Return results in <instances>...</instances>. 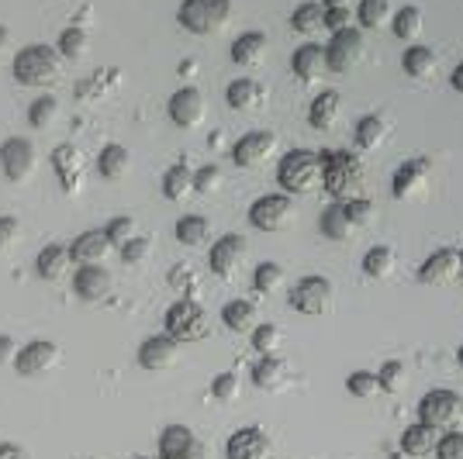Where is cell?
<instances>
[{"instance_id":"obj_10","label":"cell","mask_w":463,"mask_h":459,"mask_svg":"<svg viewBox=\"0 0 463 459\" xmlns=\"http://www.w3.org/2000/svg\"><path fill=\"white\" fill-rule=\"evenodd\" d=\"M59 345L45 342V339H35V342L21 345L18 356H14V370H18L24 380H39L45 373H52L59 366Z\"/></svg>"},{"instance_id":"obj_33","label":"cell","mask_w":463,"mask_h":459,"mask_svg":"<svg viewBox=\"0 0 463 459\" xmlns=\"http://www.w3.org/2000/svg\"><path fill=\"white\" fill-rule=\"evenodd\" d=\"M436 66H439V56H436L429 45H411L405 56H402V70L415 80L432 77V73H436Z\"/></svg>"},{"instance_id":"obj_6","label":"cell","mask_w":463,"mask_h":459,"mask_svg":"<svg viewBox=\"0 0 463 459\" xmlns=\"http://www.w3.org/2000/svg\"><path fill=\"white\" fill-rule=\"evenodd\" d=\"M463 418V398L453 390H429L419 401V421L436 432H453V425Z\"/></svg>"},{"instance_id":"obj_19","label":"cell","mask_w":463,"mask_h":459,"mask_svg":"<svg viewBox=\"0 0 463 459\" xmlns=\"http://www.w3.org/2000/svg\"><path fill=\"white\" fill-rule=\"evenodd\" d=\"M176 360H180V345L170 335H153L138 345V366L149 373H166L176 366Z\"/></svg>"},{"instance_id":"obj_26","label":"cell","mask_w":463,"mask_h":459,"mask_svg":"<svg viewBox=\"0 0 463 459\" xmlns=\"http://www.w3.org/2000/svg\"><path fill=\"white\" fill-rule=\"evenodd\" d=\"M225 100H229L232 111H256V108H263V100H267V90L256 83V80L242 77L229 83V90H225Z\"/></svg>"},{"instance_id":"obj_22","label":"cell","mask_w":463,"mask_h":459,"mask_svg":"<svg viewBox=\"0 0 463 459\" xmlns=\"http://www.w3.org/2000/svg\"><path fill=\"white\" fill-rule=\"evenodd\" d=\"M73 290H77L80 301H87V304L104 301L111 294V273L104 267H80L73 273Z\"/></svg>"},{"instance_id":"obj_3","label":"cell","mask_w":463,"mask_h":459,"mask_svg":"<svg viewBox=\"0 0 463 459\" xmlns=\"http://www.w3.org/2000/svg\"><path fill=\"white\" fill-rule=\"evenodd\" d=\"M62 77V56L52 45H28L14 56V80L24 87H52Z\"/></svg>"},{"instance_id":"obj_11","label":"cell","mask_w":463,"mask_h":459,"mask_svg":"<svg viewBox=\"0 0 463 459\" xmlns=\"http://www.w3.org/2000/svg\"><path fill=\"white\" fill-rule=\"evenodd\" d=\"M0 170L11 183H24L35 173V145H32V138H21V135L7 138L0 145Z\"/></svg>"},{"instance_id":"obj_63","label":"cell","mask_w":463,"mask_h":459,"mask_svg":"<svg viewBox=\"0 0 463 459\" xmlns=\"http://www.w3.org/2000/svg\"><path fill=\"white\" fill-rule=\"evenodd\" d=\"M87 459H94V456H87Z\"/></svg>"},{"instance_id":"obj_58","label":"cell","mask_w":463,"mask_h":459,"mask_svg":"<svg viewBox=\"0 0 463 459\" xmlns=\"http://www.w3.org/2000/svg\"><path fill=\"white\" fill-rule=\"evenodd\" d=\"M326 11H349V0H322Z\"/></svg>"},{"instance_id":"obj_17","label":"cell","mask_w":463,"mask_h":459,"mask_svg":"<svg viewBox=\"0 0 463 459\" xmlns=\"http://www.w3.org/2000/svg\"><path fill=\"white\" fill-rule=\"evenodd\" d=\"M429 173H432V159H425V155L408 159V163H402L398 173H394V180H391V193H394L398 201H411L415 193L425 191Z\"/></svg>"},{"instance_id":"obj_9","label":"cell","mask_w":463,"mask_h":459,"mask_svg":"<svg viewBox=\"0 0 463 459\" xmlns=\"http://www.w3.org/2000/svg\"><path fill=\"white\" fill-rule=\"evenodd\" d=\"M294 221V201L288 193H267L250 208V225L260 231H284Z\"/></svg>"},{"instance_id":"obj_35","label":"cell","mask_w":463,"mask_h":459,"mask_svg":"<svg viewBox=\"0 0 463 459\" xmlns=\"http://www.w3.org/2000/svg\"><path fill=\"white\" fill-rule=\"evenodd\" d=\"M318 225H322V235H326V239H332V242H346L349 235L356 231L339 201H335V204H328V208L322 211V221H318Z\"/></svg>"},{"instance_id":"obj_28","label":"cell","mask_w":463,"mask_h":459,"mask_svg":"<svg viewBox=\"0 0 463 459\" xmlns=\"http://www.w3.org/2000/svg\"><path fill=\"white\" fill-rule=\"evenodd\" d=\"M73 267V256H70V246H45L39 252V259H35V269H39L42 280H62L66 276V269Z\"/></svg>"},{"instance_id":"obj_60","label":"cell","mask_w":463,"mask_h":459,"mask_svg":"<svg viewBox=\"0 0 463 459\" xmlns=\"http://www.w3.org/2000/svg\"><path fill=\"white\" fill-rule=\"evenodd\" d=\"M7 39H11V32H7V28H4V24H0V49H4V45H7Z\"/></svg>"},{"instance_id":"obj_40","label":"cell","mask_w":463,"mask_h":459,"mask_svg":"<svg viewBox=\"0 0 463 459\" xmlns=\"http://www.w3.org/2000/svg\"><path fill=\"white\" fill-rule=\"evenodd\" d=\"M322 21H326V7H322V4H301V7L290 14L294 32H301V35H315V32L322 28Z\"/></svg>"},{"instance_id":"obj_30","label":"cell","mask_w":463,"mask_h":459,"mask_svg":"<svg viewBox=\"0 0 463 459\" xmlns=\"http://www.w3.org/2000/svg\"><path fill=\"white\" fill-rule=\"evenodd\" d=\"M222 322L229 332H239V335H246L252 328L260 325V311L252 301H229V304L222 307Z\"/></svg>"},{"instance_id":"obj_16","label":"cell","mask_w":463,"mask_h":459,"mask_svg":"<svg viewBox=\"0 0 463 459\" xmlns=\"http://www.w3.org/2000/svg\"><path fill=\"white\" fill-rule=\"evenodd\" d=\"M159 459H204V445L187 425H166L159 432Z\"/></svg>"},{"instance_id":"obj_45","label":"cell","mask_w":463,"mask_h":459,"mask_svg":"<svg viewBox=\"0 0 463 459\" xmlns=\"http://www.w3.org/2000/svg\"><path fill=\"white\" fill-rule=\"evenodd\" d=\"M56 52H59L62 59H80L83 52H87V32H83L80 24H73V28H66V32L59 35Z\"/></svg>"},{"instance_id":"obj_47","label":"cell","mask_w":463,"mask_h":459,"mask_svg":"<svg viewBox=\"0 0 463 459\" xmlns=\"http://www.w3.org/2000/svg\"><path fill=\"white\" fill-rule=\"evenodd\" d=\"M118 252H121V263L138 267V263H146V259L153 256V242H149V239H142V235H136V239H128Z\"/></svg>"},{"instance_id":"obj_56","label":"cell","mask_w":463,"mask_h":459,"mask_svg":"<svg viewBox=\"0 0 463 459\" xmlns=\"http://www.w3.org/2000/svg\"><path fill=\"white\" fill-rule=\"evenodd\" d=\"M14 356H18V345L11 335H0V366L4 363H14Z\"/></svg>"},{"instance_id":"obj_48","label":"cell","mask_w":463,"mask_h":459,"mask_svg":"<svg viewBox=\"0 0 463 459\" xmlns=\"http://www.w3.org/2000/svg\"><path fill=\"white\" fill-rule=\"evenodd\" d=\"M104 235L111 239V246H115V249H121L128 239H136V221H132L128 214H121V218H111V221H108V229H104Z\"/></svg>"},{"instance_id":"obj_43","label":"cell","mask_w":463,"mask_h":459,"mask_svg":"<svg viewBox=\"0 0 463 459\" xmlns=\"http://www.w3.org/2000/svg\"><path fill=\"white\" fill-rule=\"evenodd\" d=\"M59 117V100L52 94H42L32 108H28V125L32 128H49Z\"/></svg>"},{"instance_id":"obj_23","label":"cell","mask_w":463,"mask_h":459,"mask_svg":"<svg viewBox=\"0 0 463 459\" xmlns=\"http://www.w3.org/2000/svg\"><path fill=\"white\" fill-rule=\"evenodd\" d=\"M290 70H294V77L311 83V80H318L326 73V45H318V42H308V45H301L294 59H290Z\"/></svg>"},{"instance_id":"obj_61","label":"cell","mask_w":463,"mask_h":459,"mask_svg":"<svg viewBox=\"0 0 463 459\" xmlns=\"http://www.w3.org/2000/svg\"><path fill=\"white\" fill-rule=\"evenodd\" d=\"M457 360H460V366H463V345H460V352H457Z\"/></svg>"},{"instance_id":"obj_55","label":"cell","mask_w":463,"mask_h":459,"mask_svg":"<svg viewBox=\"0 0 463 459\" xmlns=\"http://www.w3.org/2000/svg\"><path fill=\"white\" fill-rule=\"evenodd\" d=\"M322 28H328L332 35L346 32V28H349V11H326V21H322Z\"/></svg>"},{"instance_id":"obj_50","label":"cell","mask_w":463,"mask_h":459,"mask_svg":"<svg viewBox=\"0 0 463 459\" xmlns=\"http://www.w3.org/2000/svg\"><path fill=\"white\" fill-rule=\"evenodd\" d=\"M343 211H346V218L353 221V229H364V225H370V218H373V204H370L367 197L343 201Z\"/></svg>"},{"instance_id":"obj_24","label":"cell","mask_w":463,"mask_h":459,"mask_svg":"<svg viewBox=\"0 0 463 459\" xmlns=\"http://www.w3.org/2000/svg\"><path fill=\"white\" fill-rule=\"evenodd\" d=\"M439 436H443V432H436V428H429V425H422V421H415V425H408L405 432H402V453L411 459L432 456Z\"/></svg>"},{"instance_id":"obj_31","label":"cell","mask_w":463,"mask_h":459,"mask_svg":"<svg viewBox=\"0 0 463 459\" xmlns=\"http://www.w3.org/2000/svg\"><path fill=\"white\" fill-rule=\"evenodd\" d=\"M176 242L180 246H191V249H197V246H204L208 239H212V221L208 218H201V214H184L180 221H176Z\"/></svg>"},{"instance_id":"obj_46","label":"cell","mask_w":463,"mask_h":459,"mask_svg":"<svg viewBox=\"0 0 463 459\" xmlns=\"http://www.w3.org/2000/svg\"><path fill=\"white\" fill-rule=\"evenodd\" d=\"M405 377H408V370H405V363H398V360H387V363L377 370V383H381V390H387V394H398L408 383Z\"/></svg>"},{"instance_id":"obj_20","label":"cell","mask_w":463,"mask_h":459,"mask_svg":"<svg viewBox=\"0 0 463 459\" xmlns=\"http://www.w3.org/2000/svg\"><path fill=\"white\" fill-rule=\"evenodd\" d=\"M111 239L104 235V229L100 231H83V235H77L73 242H70V256H73V263L77 267H104V259L111 256Z\"/></svg>"},{"instance_id":"obj_54","label":"cell","mask_w":463,"mask_h":459,"mask_svg":"<svg viewBox=\"0 0 463 459\" xmlns=\"http://www.w3.org/2000/svg\"><path fill=\"white\" fill-rule=\"evenodd\" d=\"M21 235V221L11 214H0V252H7Z\"/></svg>"},{"instance_id":"obj_15","label":"cell","mask_w":463,"mask_h":459,"mask_svg":"<svg viewBox=\"0 0 463 459\" xmlns=\"http://www.w3.org/2000/svg\"><path fill=\"white\" fill-rule=\"evenodd\" d=\"M273 153H277V135L273 132H250L235 142L232 159H235V166H242V170H256V166H263Z\"/></svg>"},{"instance_id":"obj_59","label":"cell","mask_w":463,"mask_h":459,"mask_svg":"<svg viewBox=\"0 0 463 459\" xmlns=\"http://www.w3.org/2000/svg\"><path fill=\"white\" fill-rule=\"evenodd\" d=\"M449 80H453V90H457V94H463V62L453 70V77H449Z\"/></svg>"},{"instance_id":"obj_37","label":"cell","mask_w":463,"mask_h":459,"mask_svg":"<svg viewBox=\"0 0 463 459\" xmlns=\"http://www.w3.org/2000/svg\"><path fill=\"white\" fill-rule=\"evenodd\" d=\"M387 138V121L381 115H370V117H360V125H356V145L360 149H381Z\"/></svg>"},{"instance_id":"obj_62","label":"cell","mask_w":463,"mask_h":459,"mask_svg":"<svg viewBox=\"0 0 463 459\" xmlns=\"http://www.w3.org/2000/svg\"><path fill=\"white\" fill-rule=\"evenodd\" d=\"M460 263H463V252H460Z\"/></svg>"},{"instance_id":"obj_38","label":"cell","mask_w":463,"mask_h":459,"mask_svg":"<svg viewBox=\"0 0 463 459\" xmlns=\"http://www.w3.org/2000/svg\"><path fill=\"white\" fill-rule=\"evenodd\" d=\"M391 18H394V0H360V24L367 32L384 28Z\"/></svg>"},{"instance_id":"obj_51","label":"cell","mask_w":463,"mask_h":459,"mask_svg":"<svg viewBox=\"0 0 463 459\" xmlns=\"http://www.w3.org/2000/svg\"><path fill=\"white\" fill-rule=\"evenodd\" d=\"M170 287H174L176 294H194V287H197V273H194L191 263H176V267L170 269Z\"/></svg>"},{"instance_id":"obj_29","label":"cell","mask_w":463,"mask_h":459,"mask_svg":"<svg viewBox=\"0 0 463 459\" xmlns=\"http://www.w3.org/2000/svg\"><path fill=\"white\" fill-rule=\"evenodd\" d=\"M97 170H100L104 180H121V176H128V170H132V153L125 145L111 142V145H104L100 155H97Z\"/></svg>"},{"instance_id":"obj_5","label":"cell","mask_w":463,"mask_h":459,"mask_svg":"<svg viewBox=\"0 0 463 459\" xmlns=\"http://www.w3.org/2000/svg\"><path fill=\"white\" fill-rule=\"evenodd\" d=\"M232 18V0H184L176 21L191 32V35H214L222 32Z\"/></svg>"},{"instance_id":"obj_27","label":"cell","mask_w":463,"mask_h":459,"mask_svg":"<svg viewBox=\"0 0 463 459\" xmlns=\"http://www.w3.org/2000/svg\"><path fill=\"white\" fill-rule=\"evenodd\" d=\"M263 56H267V35L263 32H246V35H239L232 42V62L242 66V70L260 66Z\"/></svg>"},{"instance_id":"obj_21","label":"cell","mask_w":463,"mask_h":459,"mask_svg":"<svg viewBox=\"0 0 463 459\" xmlns=\"http://www.w3.org/2000/svg\"><path fill=\"white\" fill-rule=\"evenodd\" d=\"M52 170H56L59 183L66 193H77L80 183H83V155H80L77 145H56L52 149Z\"/></svg>"},{"instance_id":"obj_52","label":"cell","mask_w":463,"mask_h":459,"mask_svg":"<svg viewBox=\"0 0 463 459\" xmlns=\"http://www.w3.org/2000/svg\"><path fill=\"white\" fill-rule=\"evenodd\" d=\"M436 459H463V432H443L436 442Z\"/></svg>"},{"instance_id":"obj_39","label":"cell","mask_w":463,"mask_h":459,"mask_svg":"<svg viewBox=\"0 0 463 459\" xmlns=\"http://www.w3.org/2000/svg\"><path fill=\"white\" fill-rule=\"evenodd\" d=\"M391 28L402 42H415L419 32H422V11L419 7H402L394 18H391Z\"/></svg>"},{"instance_id":"obj_53","label":"cell","mask_w":463,"mask_h":459,"mask_svg":"<svg viewBox=\"0 0 463 459\" xmlns=\"http://www.w3.org/2000/svg\"><path fill=\"white\" fill-rule=\"evenodd\" d=\"M222 170L218 166H201V170L194 173V191L197 193H214L218 187H222Z\"/></svg>"},{"instance_id":"obj_2","label":"cell","mask_w":463,"mask_h":459,"mask_svg":"<svg viewBox=\"0 0 463 459\" xmlns=\"http://www.w3.org/2000/svg\"><path fill=\"white\" fill-rule=\"evenodd\" d=\"M277 183L288 197L294 193H311L322 187V153L311 149H290L280 166H277Z\"/></svg>"},{"instance_id":"obj_8","label":"cell","mask_w":463,"mask_h":459,"mask_svg":"<svg viewBox=\"0 0 463 459\" xmlns=\"http://www.w3.org/2000/svg\"><path fill=\"white\" fill-rule=\"evenodd\" d=\"M290 307L298 314H308L318 318L332 307V284L326 276H301L294 287H290Z\"/></svg>"},{"instance_id":"obj_36","label":"cell","mask_w":463,"mask_h":459,"mask_svg":"<svg viewBox=\"0 0 463 459\" xmlns=\"http://www.w3.org/2000/svg\"><path fill=\"white\" fill-rule=\"evenodd\" d=\"M394 249H387V246H373V249L364 256V276L367 280H387L391 273H394Z\"/></svg>"},{"instance_id":"obj_12","label":"cell","mask_w":463,"mask_h":459,"mask_svg":"<svg viewBox=\"0 0 463 459\" xmlns=\"http://www.w3.org/2000/svg\"><path fill=\"white\" fill-rule=\"evenodd\" d=\"M246 239L242 235H222L218 242L212 246L208 252V267H212L214 276H222V280H232L239 267L246 263Z\"/></svg>"},{"instance_id":"obj_42","label":"cell","mask_w":463,"mask_h":459,"mask_svg":"<svg viewBox=\"0 0 463 459\" xmlns=\"http://www.w3.org/2000/svg\"><path fill=\"white\" fill-rule=\"evenodd\" d=\"M250 335H252V349H256L260 356H277L280 345H284V332L277 325H256Z\"/></svg>"},{"instance_id":"obj_7","label":"cell","mask_w":463,"mask_h":459,"mask_svg":"<svg viewBox=\"0 0 463 459\" xmlns=\"http://www.w3.org/2000/svg\"><path fill=\"white\" fill-rule=\"evenodd\" d=\"M367 56V42H364V32L356 28H346L339 35H332V42L326 45V66L332 73H353Z\"/></svg>"},{"instance_id":"obj_41","label":"cell","mask_w":463,"mask_h":459,"mask_svg":"<svg viewBox=\"0 0 463 459\" xmlns=\"http://www.w3.org/2000/svg\"><path fill=\"white\" fill-rule=\"evenodd\" d=\"M346 390L356 398V401H370V398H377V394H381L377 373H370V370H353V373L346 377Z\"/></svg>"},{"instance_id":"obj_13","label":"cell","mask_w":463,"mask_h":459,"mask_svg":"<svg viewBox=\"0 0 463 459\" xmlns=\"http://www.w3.org/2000/svg\"><path fill=\"white\" fill-rule=\"evenodd\" d=\"M273 445L270 436L260 428V425H246V428H235L225 442V459H270Z\"/></svg>"},{"instance_id":"obj_34","label":"cell","mask_w":463,"mask_h":459,"mask_svg":"<svg viewBox=\"0 0 463 459\" xmlns=\"http://www.w3.org/2000/svg\"><path fill=\"white\" fill-rule=\"evenodd\" d=\"M194 191V170L187 163H176L163 173V197L166 201H184Z\"/></svg>"},{"instance_id":"obj_49","label":"cell","mask_w":463,"mask_h":459,"mask_svg":"<svg viewBox=\"0 0 463 459\" xmlns=\"http://www.w3.org/2000/svg\"><path fill=\"white\" fill-rule=\"evenodd\" d=\"M212 398L222 404H232L239 398V377L235 373H218L212 380Z\"/></svg>"},{"instance_id":"obj_4","label":"cell","mask_w":463,"mask_h":459,"mask_svg":"<svg viewBox=\"0 0 463 459\" xmlns=\"http://www.w3.org/2000/svg\"><path fill=\"white\" fill-rule=\"evenodd\" d=\"M163 325H166L163 335H170L176 345L201 342L208 335V311L197 304V301H191V297H180V301H174V304L166 307Z\"/></svg>"},{"instance_id":"obj_64","label":"cell","mask_w":463,"mask_h":459,"mask_svg":"<svg viewBox=\"0 0 463 459\" xmlns=\"http://www.w3.org/2000/svg\"><path fill=\"white\" fill-rule=\"evenodd\" d=\"M138 459H146V456H138Z\"/></svg>"},{"instance_id":"obj_57","label":"cell","mask_w":463,"mask_h":459,"mask_svg":"<svg viewBox=\"0 0 463 459\" xmlns=\"http://www.w3.org/2000/svg\"><path fill=\"white\" fill-rule=\"evenodd\" d=\"M0 459H28V456H24V449L14 445V442H0Z\"/></svg>"},{"instance_id":"obj_25","label":"cell","mask_w":463,"mask_h":459,"mask_svg":"<svg viewBox=\"0 0 463 459\" xmlns=\"http://www.w3.org/2000/svg\"><path fill=\"white\" fill-rule=\"evenodd\" d=\"M339 115H343V97L335 94V90H326V94H318L315 100H311L308 125L311 128H318V132H328V128H335Z\"/></svg>"},{"instance_id":"obj_18","label":"cell","mask_w":463,"mask_h":459,"mask_svg":"<svg viewBox=\"0 0 463 459\" xmlns=\"http://www.w3.org/2000/svg\"><path fill=\"white\" fill-rule=\"evenodd\" d=\"M460 273H463L460 252L439 249V252H432L422 267H419V280L429 284V287H446V284H453Z\"/></svg>"},{"instance_id":"obj_1","label":"cell","mask_w":463,"mask_h":459,"mask_svg":"<svg viewBox=\"0 0 463 459\" xmlns=\"http://www.w3.org/2000/svg\"><path fill=\"white\" fill-rule=\"evenodd\" d=\"M322 191L339 204L364 197V163L353 153H322Z\"/></svg>"},{"instance_id":"obj_14","label":"cell","mask_w":463,"mask_h":459,"mask_svg":"<svg viewBox=\"0 0 463 459\" xmlns=\"http://www.w3.org/2000/svg\"><path fill=\"white\" fill-rule=\"evenodd\" d=\"M166 111H170V121H174L176 128H197L204 115H208V104H204V94L197 90V87H180L174 97H170V104H166Z\"/></svg>"},{"instance_id":"obj_32","label":"cell","mask_w":463,"mask_h":459,"mask_svg":"<svg viewBox=\"0 0 463 459\" xmlns=\"http://www.w3.org/2000/svg\"><path fill=\"white\" fill-rule=\"evenodd\" d=\"M284 380H288V363L280 356H260V363L252 366V383L260 390H277Z\"/></svg>"},{"instance_id":"obj_44","label":"cell","mask_w":463,"mask_h":459,"mask_svg":"<svg viewBox=\"0 0 463 459\" xmlns=\"http://www.w3.org/2000/svg\"><path fill=\"white\" fill-rule=\"evenodd\" d=\"M252 287L260 290V294H277V290L284 287V269L277 267V263H260L256 273H252Z\"/></svg>"}]
</instances>
